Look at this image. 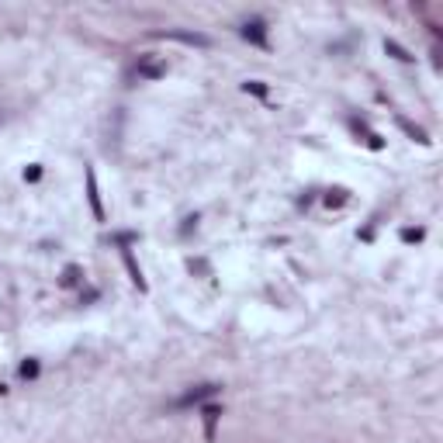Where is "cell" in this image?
Masks as SVG:
<instances>
[{"instance_id":"obj_1","label":"cell","mask_w":443,"mask_h":443,"mask_svg":"<svg viewBox=\"0 0 443 443\" xmlns=\"http://www.w3.org/2000/svg\"><path fill=\"white\" fill-rule=\"evenodd\" d=\"M239 35L246 42H253V45H260V49H267V25L260 21V18H253V21H246L239 28Z\"/></svg>"},{"instance_id":"obj_2","label":"cell","mask_w":443,"mask_h":443,"mask_svg":"<svg viewBox=\"0 0 443 443\" xmlns=\"http://www.w3.org/2000/svg\"><path fill=\"white\" fill-rule=\"evenodd\" d=\"M135 73L146 77V80H160L163 73H166V63H163V59H153V56H142V59L135 63Z\"/></svg>"},{"instance_id":"obj_3","label":"cell","mask_w":443,"mask_h":443,"mask_svg":"<svg viewBox=\"0 0 443 443\" xmlns=\"http://www.w3.org/2000/svg\"><path fill=\"white\" fill-rule=\"evenodd\" d=\"M87 198H90V211L97 222H104V204H101V191H97V173L87 170Z\"/></svg>"},{"instance_id":"obj_4","label":"cell","mask_w":443,"mask_h":443,"mask_svg":"<svg viewBox=\"0 0 443 443\" xmlns=\"http://www.w3.org/2000/svg\"><path fill=\"white\" fill-rule=\"evenodd\" d=\"M215 392H218V385H198V388H191L187 395H180L177 405H194V402H201V399H208V395H215Z\"/></svg>"},{"instance_id":"obj_5","label":"cell","mask_w":443,"mask_h":443,"mask_svg":"<svg viewBox=\"0 0 443 443\" xmlns=\"http://www.w3.org/2000/svg\"><path fill=\"white\" fill-rule=\"evenodd\" d=\"M201 416H204V440H215V423H218L222 408H218V405H204Z\"/></svg>"},{"instance_id":"obj_6","label":"cell","mask_w":443,"mask_h":443,"mask_svg":"<svg viewBox=\"0 0 443 443\" xmlns=\"http://www.w3.org/2000/svg\"><path fill=\"white\" fill-rule=\"evenodd\" d=\"M160 39H177V42H187V45H208V35H198V32H163Z\"/></svg>"},{"instance_id":"obj_7","label":"cell","mask_w":443,"mask_h":443,"mask_svg":"<svg viewBox=\"0 0 443 443\" xmlns=\"http://www.w3.org/2000/svg\"><path fill=\"white\" fill-rule=\"evenodd\" d=\"M125 267H128V274H132V281H135V287L139 291H146V281H142V270L135 267V260H132V253L125 249Z\"/></svg>"},{"instance_id":"obj_8","label":"cell","mask_w":443,"mask_h":443,"mask_svg":"<svg viewBox=\"0 0 443 443\" xmlns=\"http://www.w3.org/2000/svg\"><path fill=\"white\" fill-rule=\"evenodd\" d=\"M399 125H402V128H405V132H408V135H412V139H416V142H423V146H430V135H426L423 128H416L412 121H405V118H399Z\"/></svg>"},{"instance_id":"obj_9","label":"cell","mask_w":443,"mask_h":443,"mask_svg":"<svg viewBox=\"0 0 443 443\" xmlns=\"http://www.w3.org/2000/svg\"><path fill=\"white\" fill-rule=\"evenodd\" d=\"M385 52H392V56H395V59H402V63H412V56H408V52H405L402 45H399V42H385Z\"/></svg>"},{"instance_id":"obj_10","label":"cell","mask_w":443,"mask_h":443,"mask_svg":"<svg viewBox=\"0 0 443 443\" xmlns=\"http://www.w3.org/2000/svg\"><path fill=\"white\" fill-rule=\"evenodd\" d=\"M343 201H347V191H343V187H336V191L325 194V204H329V208H339Z\"/></svg>"},{"instance_id":"obj_11","label":"cell","mask_w":443,"mask_h":443,"mask_svg":"<svg viewBox=\"0 0 443 443\" xmlns=\"http://www.w3.org/2000/svg\"><path fill=\"white\" fill-rule=\"evenodd\" d=\"M242 90H246V94H260V97H267V83H260V80L242 83Z\"/></svg>"},{"instance_id":"obj_12","label":"cell","mask_w":443,"mask_h":443,"mask_svg":"<svg viewBox=\"0 0 443 443\" xmlns=\"http://www.w3.org/2000/svg\"><path fill=\"white\" fill-rule=\"evenodd\" d=\"M77 281H80V267H66V274H63V284H66V287H73Z\"/></svg>"},{"instance_id":"obj_13","label":"cell","mask_w":443,"mask_h":443,"mask_svg":"<svg viewBox=\"0 0 443 443\" xmlns=\"http://www.w3.org/2000/svg\"><path fill=\"white\" fill-rule=\"evenodd\" d=\"M35 374H39V363H35V361L21 363V378H35Z\"/></svg>"},{"instance_id":"obj_14","label":"cell","mask_w":443,"mask_h":443,"mask_svg":"<svg viewBox=\"0 0 443 443\" xmlns=\"http://www.w3.org/2000/svg\"><path fill=\"white\" fill-rule=\"evenodd\" d=\"M402 239H405V242H412V239H423V229H405V232H402Z\"/></svg>"},{"instance_id":"obj_15","label":"cell","mask_w":443,"mask_h":443,"mask_svg":"<svg viewBox=\"0 0 443 443\" xmlns=\"http://www.w3.org/2000/svg\"><path fill=\"white\" fill-rule=\"evenodd\" d=\"M42 177V166H32V170H25V180H39Z\"/></svg>"}]
</instances>
